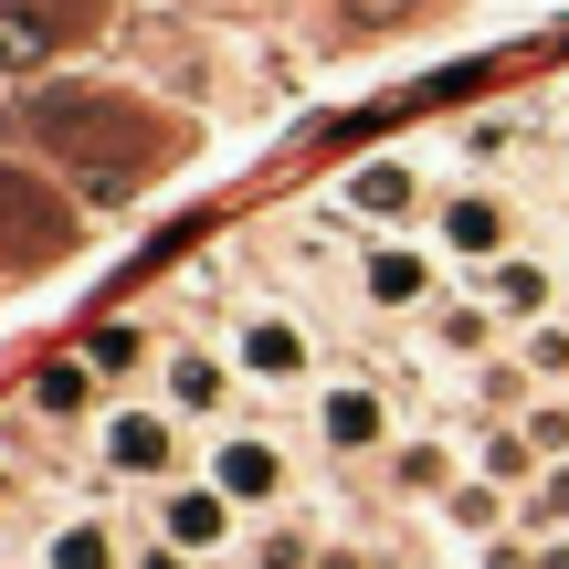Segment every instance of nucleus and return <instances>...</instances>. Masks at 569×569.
<instances>
[{
    "mask_svg": "<svg viewBox=\"0 0 569 569\" xmlns=\"http://www.w3.org/2000/svg\"><path fill=\"white\" fill-rule=\"evenodd\" d=\"M486 296H496V317H549V296H559V274L549 264H538V253H496V264H486Z\"/></svg>",
    "mask_w": 569,
    "mask_h": 569,
    "instance_id": "obj_7",
    "label": "nucleus"
},
{
    "mask_svg": "<svg viewBox=\"0 0 569 569\" xmlns=\"http://www.w3.org/2000/svg\"><path fill=\"white\" fill-rule=\"evenodd\" d=\"M517 528H528V538H559L569 528V453H559V465H538V486L517 496Z\"/></svg>",
    "mask_w": 569,
    "mask_h": 569,
    "instance_id": "obj_15",
    "label": "nucleus"
},
{
    "mask_svg": "<svg viewBox=\"0 0 569 569\" xmlns=\"http://www.w3.org/2000/svg\"><path fill=\"white\" fill-rule=\"evenodd\" d=\"M159 538H169V549H190V559H211L232 538V496L222 486H169L159 496Z\"/></svg>",
    "mask_w": 569,
    "mask_h": 569,
    "instance_id": "obj_3",
    "label": "nucleus"
},
{
    "mask_svg": "<svg viewBox=\"0 0 569 569\" xmlns=\"http://www.w3.org/2000/svg\"><path fill=\"white\" fill-rule=\"evenodd\" d=\"M338 11L359 21V32H390V21H411V11H422V0H338Z\"/></svg>",
    "mask_w": 569,
    "mask_h": 569,
    "instance_id": "obj_22",
    "label": "nucleus"
},
{
    "mask_svg": "<svg viewBox=\"0 0 569 569\" xmlns=\"http://www.w3.org/2000/svg\"><path fill=\"white\" fill-rule=\"evenodd\" d=\"M443 528H453V538H475V549H486V538H507V486H496V475L453 486V496H443Z\"/></svg>",
    "mask_w": 569,
    "mask_h": 569,
    "instance_id": "obj_10",
    "label": "nucleus"
},
{
    "mask_svg": "<svg viewBox=\"0 0 569 569\" xmlns=\"http://www.w3.org/2000/svg\"><path fill=\"white\" fill-rule=\"evenodd\" d=\"M496 232H507V222H496V201H486V190L443 201V243H453V253H496Z\"/></svg>",
    "mask_w": 569,
    "mask_h": 569,
    "instance_id": "obj_17",
    "label": "nucleus"
},
{
    "mask_svg": "<svg viewBox=\"0 0 569 569\" xmlns=\"http://www.w3.org/2000/svg\"><path fill=\"white\" fill-rule=\"evenodd\" d=\"M359 296L369 306H432V253H411V243L359 253Z\"/></svg>",
    "mask_w": 569,
    "mask_h": 569,
    "instance_id": "obj_6",
    "label": "nucleus"
},
{
    "mask_svg": "<svg viewBox=\"0 0 569 569\" xmlns=\"http://www.w3.org/2000/svg\"><path fill=\"white\" fill-rule=\"evenodd\" d=\"M138 569H180V549H169V538H159V549H138Z\"/></svg>",
    "mask_w": 569,
    "mask_h": 569,
    "instance_id": "obj_25",
    "label": "nucleus"
},
{
    "mask_svg": "<svg viewBox=\"0 0 569 569\" xmlns=\"http://www.w3.org/2000/svg\"><path fill=\"white\" fill-rule=\"evenodd\" d=\"M432 348L443 359H496V306H443L432 296Z\"/></svg>",
    "mask_w": 569,
    "mask_h": 569,
    "instance_id": "obj_12",
    "label": "nucleus"
},
{
    "mask_svg": "<svg viewBox=\"0 0 569 569\" xmlns=\"http://www.w3.org/2000/svg\"><path fill=\"white\" fill-rule=\"evenodd\" d=\"M211 486H222L232 507H264V496H284V453H274V443H253V432H232Z\"/></svg>",
    "mask_w": 569,
    "mask_h": 569,
    "instance_id": "obj_8",
    "label": "nucleus"
},
{
    "mask_svg": "<svg viewBox=\"0 0 569 569\" xmlns=\"http://www.w3.org/2000/svg\"><path fill=\"white\" fill-rule=\"evenodd\" d=\"M117 528H96V517H63L53 538H42V569H117Z\"/></svg>",
    "mask_w": 569,
    "mask_h": 569,
    "instance_id": "obj_11",
    "label": "nucleus"
},
{
    "mask_svg": "<svg viewBox=\"0 0 569 569\" xmlns=\"http://www.w3.org/2000/svg\"><path fill=\"white\" fill-rule=\"evenodd\" d=\"M0 63H11V74H21V63H42V21L0 11Z\"/></svg>",
    "mask_w": 569,
    "mask_h": 569,
    "instance_id": "obj_20",
    "label": "nucleus"
},
{
    "mask_svg": "<svg viewBox=\"0 0 569 569\" xmlns=\"http://www.w3.org/2000/svg\"><path fill=\"white\" fill-rule=\"evenodd\" d=\"M232 369L264 390H306V369H317V338H306L296 317H274V306H253L243 327H232Z\"/></svg>",
    "mask_w": 569,
    "mask_h": 569,
    "instance_id": "obj_1",
    "label": "nucleus"
},
{
    "mask_svg": "<svg viewBox=\"0 0 569 569\" xmlns=\"http://www.w3.org/2000/svg\"><path fill=\"white\" fill-rule=\"evenodd\" d=\"M411 201H422L411 159H369V169H348V211H369V222H411Z\"/></svg>",
    "mask_w": 569,
    "mask_h": 569,
    "instance_id": "obj_9",
    "label": "nucleus"
},
{
    "mask_svg": "<svg viewBox=\"0 0 569 569\" xmlns=\"http://www.w3.org/2000/svg\"><path fill=\"white\" fill-rule=\"evenodd\" d=\"M317 432H327V453H380L390 443V401L369 380H327L317 390Z\"/></svg>",
    "mask_w": 569,
    "mask_h": 569,
    "instance_id": "obj_2",
    "label": "nucleus"
},
{
    "mask_svg": "<svg viewBox=\"0 0 569 569\" xmlns=\"http://www.w3.org/2000/svg\"><path fill=\"white\" fill-rule=\"evenodd\" d=\"M475 401H486V411H517V401H528V359H486V369H475Z\"/></svg>",
    "mask_w": 569,
    "mask_h": 569,
    "instance_id": "obj_19",
    "label": "nucleus"
},
{
    "mask_svg": "<svg viewBox=\"0 0 569 569\" xmlns=\"http://www.w3.org/2000/svg\"><path fill=\"white\" fill-rule=\"evenodd\" d=\"M475 453H486V475H496V486H517V496H528L538 465H549V453L528 443V422H486V443H475Z\"/></svg>",
    "mask_w": 569,
    "mask_h": 569,
    "instance_id": "obj_13",
    "label": "nucleus"
},
{
    "mask_svg": "<svg viewBox=\"0 0 569 569\" xmlns=\"http://www.w3.org/2000/svg\"><path fill=\"white\" fill-rule=\"evenodd\" d=\"M317 569H380L369 549H317Z\"/></svg>",
    "mask_w": 569,
    "mask_h": 569,
    "instance_id": "obj_23",
    "label": "nucleus"
},
{
    "mask_svg": "<svg viewBox=\"0 0 569 569\" xmlns=\"http://www.w3.org/2000/svg\"><path fill=\"white\" fill-rule=\"evenodd\" d=\"M138 359H148V327L138 317H106L96 338H84V369H96V380H138Z\"/></svg>",
    "mask_w": 569,
    "mask_h": 569,
    "instance_id": "obj_14",
    "label": "nucleus"
},
{
    "mask_svg": "<svg viewBox=\"0 0 569 569\" xmlns=\"http://www.w3.org/2000/svg\"><path fill=\"white\" fill-rule=\"evenodd\" d=\"M96 443H106V465H117V475H148V486L180 465V432H169L159 411H106V432H96Z\"/></svg>",
    "mask_w": 569,
    "mask_h": 569,
    "instance_id": "obj_4",
    "label": "nucleus"
},
{
    "mask_svg": "<svg viewBox=\"0 0 569 569\" xmlns=\"http://www.w3.org/2000/svg\"><path fill=\"white\" fill-rule=\"evenodd\" d=\"M538 569H569V538H538Z\"/></svg>",
    "mask_w": 569,
    "mask_h": 569,
    "instance_id": "obj_24",
    "label": "nucleus"
},
{
    "mask_svg": "<svg viewBox=\"0 0 569 569\" xmlns=\"http://www.w3.org/2000/svg\"><path fill=\"white\" fill-rule=\"evenodd\" d=\"M232 380H243L232 359L180 348V359H169V411H190V422H222V411H232Z\"/></svg>",
    "mask_w": 569,
    "mask_h": 569,
    "instance_id": "obj_5",
    "label": "nucleus"
},
{
    "mask_svg": "<svg viewBox=\"0 0 569 569\" xmlns=\"http://www.w3.org/2000/svg\"><path fill=\"white\" fill-rule=\"evenodd\" d=\"M517 359H528V380H569V327H559V317H538L528 338H517Z\"/></svg>",
    "mask_w": 569,
    "mask_h": 569,
    "instance_id": "obj_18",
    "label": "nucleus"
},
{
    "mask_svg": "<svg viewBox=\"0 0 569 569\" xmlns=\"http://www.w3.org/2000/svg\"><path fill=\"white\" fill-rule=\"evenodd\" d=\"M390 486L401 496H453V453L443 443H401L390 453Z\"/></svg>",
    "mask_w": 569,
    "mask_h": 569,
    "instance_id": "obj_16",
    "label": "nucleus"
},
{
    "mask_svg": "<svg viewBox=\"0 0 569 569\" xmlns=\"http://www.w3.org/2000/svg\"><path fill=\"white\" fill-rule=\"evenodd\" d=\"M32 401H42V411H84V369H42Z\"/></svg>",
    "mask_w": 569,
    "mask_h": 569,
    "instance_id": "obj_21",
    "label": "nucleus"
}]
</instances>
